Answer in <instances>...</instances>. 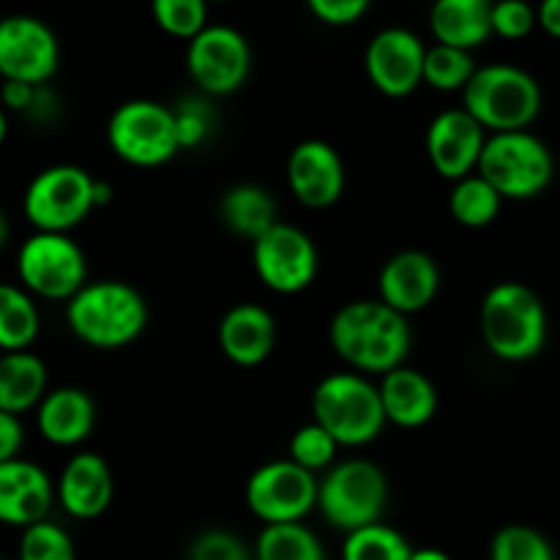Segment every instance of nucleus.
Here are the masks:
<instances>
[{
  "label": "nucleus",
  "mask_w": 560,
  "mask_h": 560,
  "mask_svg": "<svg viewBox=\"0 0 560 560\" xmlns=\"http://www.w3.org/2000/svg\"><path fill=\"white\" fill-rule=\"evenodd\" d=\"M331 348L339 359L366 375H388L410 353L408 317L377 301H350L331 320Z\"/></svg>",
  "instance_id": "obj_1"
},
{
  "label": "nucleus",
  "mask_w": 560,
  "mask_h": 560,
  "mask_svg": "<svg viewBox=\"0 0 560 560\" xmlns=\"http://www.w3.org/2000/svg\"><path fill=\"white\" fill-rule=\"evenodd\" d=\"M66 323L82 345L120 350L140 339L148 326V304L137 288L118 279L88 282L66 301Z\"/></svg>",
  "instance_id": "obj_2"
},
{
  "label": "nucleus",
  "mask_w": 560,
  "mask_h": 560,
  "mask_svg": "<svg viewBox=\"0 0 560 560\" xmlns=\"http://www.w3.org/2000/svg\"><path fill=\"white\" fill-rule=\"evenodd\" d=\"M481 337L495 359L520 364L547 342V310L523 282H498L481 301Z\"/></svg>",
  "instance_id": "obj_3"
},
{
  "label": "nucleus",
  "mask_w": 560,
  "mask_h": 560,
  "mask_svg": "<svg viewBox=\"0 0 560 560\" xmlns=\"http://www.w3.org/2000/svg\"><path fill=\"white\" fill-rule=\"evenodd\" d=\"M463 107L492 135L525 131L541 113V88L520 66H479L463 91Z\"/></svg>",
  "instance_id": "obj_4"
},
{
  "label": "nucleus",
  "mask_w": 560,
  "mask_h": 560,
  "mask_svg": "<svg viewBox=\"0 0 560 560\" xmlns=\"http://www.w3.org/2000/svg\"><path fill=\"white\" fill-rule=\"evenodd\" d=\"M315 421L334 435L339 446L359 448L375 441L388 424L381 388L359 372H337L317 383L312 394Z\"/></svg>",
  "instance_id": "obj_5"
},
{
  "label": "nucleus",
  "mask_w": 560,
  "mask_h": 560,
  "mask_svg": "<svg viewBox=\"0 0 560 560\" xmlns=\"http://www.w3.org/2000/svg\"><path fill=\"white\" fill-rule=\"evenodd\" d=\"M476 173L495 186L503 200H534L550 186L556 162L545 142L525 131L487 137Z\"/></svg>",
  "instance_id": "obj_6"
},
{
  "label": "nucleus",
  "mask_w": 560,
  "mask_h": 560,
  "mask_svg": "<svg viewBox=\"0 0 560 560\" xmlns=\"http://www.w3.org/2000/svg\"><path fill=\"white\" fill-rule=\"evenodd\" d=\"M388 479L370 459H348L328 468L317 490V509L331 528L353 534L383 520Z\"/></svg>",
  "instance_id": "obj_7"
},
{
  "label": "nucleus",
  "mask_w": 560,
  "mask_h": 560,
  "mask_svg": "<svg viewBox=\"0 0 560 560\" xmlns=\"http://www.w3.org/2000/svg\"><path fill=\"white\" fill-rule=\"evenodd\" d=\"M107 142L115 156L131 167H162L180 151L175 113L151 98L124 102L109 115Z\"/></svg>",
  "instance_id": "obj_8"
},
{
  "label": "nucleus",
  "mask_w": 560,
  "mask_h": 560,
  "mask_svg": "<svg viewBox=\"0 0 560 560\" xmlns=\"http://www.w3.org/2000/svg\"><path fill=\"white\" fill-rule=\"evenodd\" d=\"M96 178L77 164H55L27 184L22 211L36 233H69L96 211Z\"/></svg>",
  "instance_id": "obj_9"
},
{
  "label": "nucleus",
  "mask_w": 560,
  "mask_h": 560,
  "mask_svg": "<svg viewBox=\"0 0 560 560\" xmlns=\"http://www.w3.org/2000/svg\"><path fill=\"white\" fill-rule=\"evenodd\" d=\"M16 277L31 295L71 301L88 284V257L69 233H33L20 246Z\"/></svg>",
  "instance_id": "obj_10"
},
{
  "label": "nucleus",
  "mask_w": 560,
  "mask_h": 560,
  "mask_svg": "<svg viewBox=\"0 0 560 560\" xmlns=\"http://www.w3.org/2000/svg\"><path fill=\"white\" fill-rule=\"evenodd\" d=\"M320 481L293 459L260 465L246 481V506L262 525L301 523L317 506Z\"/></svg>",
  "instance_id": "obj_11"
},
{
  "label": "nucleus",
  "mask_w": 560,
  "mask_h": 560,
  "mask_svg": "<svg viewBox=\"0 0 560 560\" xmlns=\"http://www.w3.org/2000/svg\"><path fill=\"white\" fill-rule=\"evenodd\" d=\"M249 42L230 25H208L186 49V71L206 96L235 93L249 77Z\"/></svg>",
  "instance_id": "obj_12"
},
{
  "label": "nucleus",
  "mask_w": 560,
  "mask_h": 560,
  "mask_svg": "<svg viewBox=\"0 0 560 560\" xmlns=\"http://www.w3.org/2000/svg\"><path fill=\"white\" fill-rule=\"evenodd\" d=\"M60 63L58 36L47 22L27 14L0 20V77L3 82L47 85Z\"/></svg>",
  "instance_id": "obj_13"
},
{
  "label": "nucleus",
  "mask_w": 560,
  "mask_h": 560,
  "mask_svg": "<svg viewBox=\"0 0 560 560\" xmlns=\"http://www.w3.org/2000/svg\"><path fill=\"white\" fill-rule=\"evenodd\" d=\"M252 262L268 290L295 295L317 277V249L310 235L295 224L279 222L252 244Z\"/></svg>",
  "instance_id": "obj_14"
},
{
  "label": "nucleus",
  "mask_w": 560,
  "mask_h": 560,
  "mask_svg": "<svg viewBox=\"0 0 560 560\" xmlns=\"http://www.w3.org/2000/svg\"><path fill=\"white\" fill-rule=\"evenodd\" d=\"M427 47L408 27H386L366 44L364 69L372 85L388 98H405L424 82Z\"/></svg>",
  "instance_id": "obj_15"
},
{
  "label": "nucleus",
  "mask_w": 560,
  "mask_h": 560,
  "mask_svg": "<svg viewBox=\"0 0 560 560\" xmlns=\"http://www.w3.org/2000/svg\"><path fill=\"white\" fill-rule=\"evenodd\" d=\"M485 145L487 129L465 107L435 115L427 129V156L435 173L454 184L479 170Z\"/></svg>",
  "instance_id": "obj_16"
},
{
  "label": "nucleus",
  "mask_w": 560,
  "mask_h": 560,
  "mask_svg": "<svg viewBox=\"0 0 560 560\" xmlns=\"http://www.w3.org/2000/svg\"><path fill=\"white\" fill-rule=\"evenodd\" d=\"M345 162L334 145L323 140H304L290 151L288 184L295 200L306 208H331L342 197Z\"/></svg>",
  "instance_id": "obj_17"
},
{
  "label": "nucleus",
  "mask_w": 560,
  "mask_h": 560,
  "mask_svg": "<svg viewBox=\"0 0 560 560\" xmlns=\"http://www.w3.org/2000/svg\"><path fill=\"white\" fill-rule=\"evenodd\" d=\"M381 301L399 315H416L435 301L441 290V268L421 249H405L388 257L377 279Z\"/></svg>",
  "instance_id": "obj_18"
},
{
  "label": "nucleus",
  "mask_w": 560,
  "mask_h": 560,
  "mask_svg": "<svg viewBox=\"0 0 560 560\" xmlns=\"http://www.w3.org/2000/svg\"><path fill=\"white\" fill-rule=\"evenodd\" d=\"M55 487L47 470L38 468L27 459H9L0 465V523L14 528H31V525L47 520L55 501Z\"/></svg>",
  "instance_id": "obj_19"
},
{
  "label": "nucleus",
  "mask_w": 560,
  "mask_h": 560,
  "mask_svg": "<svg viewBox=\"0 0 560 560\" xmlns=\"http://www.w3.org/2000/svg\"><path fill=\"white\" fill-rule=\"evenodd\" d=\"M115 481L107 459L93 452H80L66 463L55 485L63 512L74 520H96L113 503Z\"/></svg>",
  "instance_id": "obj_20"
},
{
  "label": "nucleus",
  "mask_w": 560,
  "mask_h": 560,
  "mask_svg": "<svg viewBox=\"0 0 560 560\" xmlns=\"http://www.w3.org/2000/svg\"><path fill=\"white\" fill-rule=\"evenodd\" d=\"M277 345V323L260 304H235L219 323V348L235 366H257Z\"/></svg>",
  "instance_id": "obj_21"
},
{
  "label": "nucleus",
  "mask_w": 560,
  "mask_h": 560,
  "mask_svg": "<svg viewBox=\"0 0 560 560\" xmlns=\"http://www.w3.org/2000/svg\"><path fill=\"white\" fill-rule=\"evenodd\" d=\"M93 424H96V405L91 394L77 386L52 388L36 408L38 432L52 446H80L93 432Z\"/></svg>",
  "instance_id": "obj_22"
},
{
  "label": "nucleus",
  "mask_w": 560,
  "mask_h": 560,
  "mask_svg": "<svg viewBox=\"0 0 560 560\" xmlns=\"http://www.w3.org/2000/svg\"><path fill=\"white\" fill-rule=\"evenodd\" d=\"M381 402L386 419L402 430H419L438 413V388L424 372L399 366L381 381Z\"/></svg>",
  "instance_id": "obj_23"
},
{
  "label": "nucleus",
  "mask_w": 560,
  "mask_h": 560,
  "mask_svg": "<svg viewBox=\"0 0 560 560\" xmlns=\"http://www.w3.org/2000/svg\"><path fill=\"white\" fill-rule=\"evenodd\" d=\"M492 3L495 0H435L430 9L435 44L474 52L492 36Z\"/></svg>",
  "instance_id": "obj_24"
},
{
  "label": "nucleus",
  "mask_w": 560,
  "mask_h": 560,
  "mask_svg": "<svg viewBox=\"0 0 560 560\" xmlns=\"http://www.w3.org/2000/svg\"><path fill=\"white\" fill-rule=\"evenodd\" d=\"M47 397V366L31 350L0 355V410L22 416Z\"/></svg>",
  "instance_id": "obj_25"
},
{
  "label": "nucleus",
  "mask_w": 560,
  "mask_h": 560,
  "mask_svg": "<svg viewBox=\"0 0 560 560\" xmlns=\"http://www.w3.org/2000/svg\"><path fill=\"white\" fill-rule=\"evenodd\" d=\"M219 213L230 233L252 241V244L279 224L277 200L271 191L255 184H238L224 191Z\"/></svg>",
  "instance_id": "obj_26"
},
{
  "label": "nucleus",
  "mask_w": 560,
  "mask_h": 560,
  "mask_svg": "<svg viewBox=\"0 0 560 560\" xmlns=\"http://www.w3.org/2000/svg\"><path fill=\"white\" fill-rule=\"evenodd\" d=\"M38 331H42V315L33 295L20 284H0V350L3 353L27 350L36 342Z\"/></svg>",
  "instance_id": "obj_27"
},
{
  "label": "nucleus",
  "mask_w": 560,
  "mask_h": 560,
  "mask_svg": "<svg viewBox=\"0 0 560 560\" xmlns=\"http://www.w3.org/2000/svg\"><path fill=\"white\" fill-rule=\"evenodd\" d=\"M257 560H326L320 539L304 523L266 525L255 545Z\"/></svg>",
  "instance_id": "obj_28"
},
{
  "label": "nucleus",
  "mask_w": 560,
  "mask_h": 560,
  "mask_svg": "<svg viewBox=\"0 0 560 560\" xmlns=\"http://www.w3.org/2000/svg\"><path fill=\"white\" fill-rule=\"evenodd\" d=\"M501 206L503 197L479 173L457 180L452 195H448V211L463 228H487L498 219Z\"/></svg>",
  "instance_id": "obj_29"
},
{
  "label": "nucleus",
  "mask_w": 560,
  "mask_h": 560,
  "mask_svg": "<svg viewBox=\"0 0 560 560\" xmlns=\"http://www.w3.org/2000/svg\"><path fill=\"white\" fill-rule=\"evenodd\" d=\"M476 71H479V66H476L474 52H468V49L446 47V44H435V47L427 49L424 82L435 91H465Z\"/></svg>",
  "instance_id": "obj_30"
},
{
  "label": "nucleus",
  "mask_w": 560,
  "mask_h": 560,
  "mask_svg": "<svg viewBox=\"0 0 560 560\" xmlns=\"http://www.w3.org/2000/svg\"><path fill=\"white\" fill-rule=\"evenodd\" d=\"M410 541L383 523L353 530L342 545V560H410Z\"/></svg>",
  "instance_id": "obj_31"
},
{
  "label": "nucleus",
  "mask_w": 560,
  "mask_h": 560,
  "mask_svg": "<svg viewBox=\"0 0 560 560\" xmlns=\"http://www.w3.org/2000/svg\"><path fill=\"white\" fill-rule=\"evenodd\" d=\"M151 14L167 36L191 42L208 27V0H151Z\"/></svg>",
  "instance_id": "obj_32"
},
{
  "label": "nucleus",
  "mask_w": 560,
  "mask_h": 560,
  "mask_svg": "<svg viewBox=\"0 0 560 560\" xmlns=\"http://www.w3.org/2000/svg\"><path fill=\"white\" fill-rule=\"evenodd\" d=\"M490 560H558L550 539L530 525H506L492 536Z\"/></svg>",
  "instance_id": "obj_33"
},
{
  "label": "nucleus",
  "mask_w": 560,
  "mask_h": 560,
  "mask_svg": "<svg viewBox=\"0 0 560 560\" xmlns=\"http://www.w3.org/2000/svg\"><path fill=\"white\" fill-rule=\"evenodd\" d=\"M339 443L334 441V435L328 430H323L317 421L304 424L301 430H295V435L290 438V459L301 468H306L310 474L317 470L334 468V459H337Z\"/></svg>",
  "instance_id": "obj_34"
},
{
  "label": "nucleus",
  "mask_w": 560,
  "mask_h": 560,
  "mask_svg": "<svg viewBox=\"0 0 560 560\" xmlns=\"http://www.w3.org/2000/svg\"><path fill=\"white\" fill-rule=\"evenodd\" d=\"M20 560H77L74 541L60 525L42 520L22 530Z\"/></svg>",
  "instance_id": "obj_35"
},
{
  "label": "nucleus",
  "mask_w": 560,
  "mask_h": 560,
  "mask_svg": "<svg viewBox=\"0 0 560 560\" xmlns=\"http://www.w3.org/2000/svg\"><path fill=\"white\" fill-rule=\"evenodd\" d=\"M175 113V131H178V145L184 148H197L211 137L213 131V115L211 104L206 98H186L178 107H173Z\"/></svg>",
  "instance_id": "obj_36"
},
{
  "label": "nucleus",
  "mask_w": 560,
  "mask_h": 560,
  "mask_svg": "<svg viewBox=\"0 0 560 560\" xmlns=\"http://www.w3.org/2000/svg\"><path fill=\"white\" fill-rule=\"evenodd\" d=\"M536 25H539L536 9L525 0H495L492 3V36L517 42V38L530 36Z\"/></svg>",
  "instance_id": "obj_37"
},
{
  "label": "nucleus",
  "mask_w": 560,
  "mask_h": 560,
  "mask_svg": "<svg viewBox=\"0 0 560 560\" xmlns=\"http://www.w3.org/2000/svg\"><path fill=\"white\" fill-rule=\"evenodd\" d=\"M189 560H252V556L230 530H206L191 541Z\"/></svg>",
  "instance_id": "obj_38"
},
{
  "label": "nucleus",
  "mask_w": 560,
  "mask_h": 560,
  "mask_svg": "<svg viewBox=\"0 0 560 560\" xmlns=\"http://www.w3.org/2000/svg\"><path fill=\"white\" fill-rule=\"evenodd\" d=\"M312 14L334 27H345L359 22L370 11L372 0H306Z\"/></svg>",
  "instance_id": "obj_39"
},
{
  "label": "nucleus",
  "mask_w": 560,
  "mask_h": 560,
  "mask_svg": "<svg viewBox=\"0 0 560 560\" xmlns=\"http://www.w3.org/2000/svg\"><path fill=\"white\" fill-rule=\"evenodd\" d=\"M22 443H25V430H22L20 416H11L0 410V465L20 457Z\"/></svg>",
  "instance_id": "obj_40"
},
{
  "label": "nucleus",
  "mask_w": 560,
  "mask_h": 560,
  "mask_svg": "<svg viewBox=\"0 0 560 560\" xmlns=\"http://www.w3.org/2000/svg\"><path fill=\"white\" fill-rule=\"evenodd\" d=\"M42 85H27V82H3L0 88V107L9 113H31L36 93Z\"/></svg>",
  "instance_id": "obj_41"
},
{
  "label": "nucleus",
  "mask_w": 560,
  "mask_h": 560,
  "mask_svg": "<svg viewBox=\"0 0 560 560\" xmlns=\"http://www.w3.org/2000/svg\"><path fill=\"white\" fill-rule=\"evenodd\" d=\"M536 16H539V27L547 36L560 38V0H541Z\"/></svg>",
  "instance_id": "obj_42"
},
{
  "label": "nucleus",
  "mask_w": 560,
  "mask_h": 560,
  "mask_svg": "<svg viewBox=\"0 0 560 560\" xmlns=\"http://www.w3.org/2000/svg\"><path fill=\"white\" fill-rule=\"evenodd\" d=\"M93 200H96V208H104L109 200H113V186L107 180L96 178V189H93Z\"/></svg>",
  "instance_id": "obj_43"
},
{
  "label": "nucleus",
  "mask_w": 560,
  "mask_h": 560,
  "mask_svg": "<svg viewBox=\"0 0 560 560\" xmlns=\"http://www.w3.org/2000/svg\"><path fill=\"white\" fill-rule=\"evenodd\" d=\"M410 560H452L443 550H435V547H421V550H413Z\"/></svg>",
  "instance_id": "obj_44"
},
{
  "label": "nucleus",
  "mask_w": 560,
  "mask_h": 560,
  "mask_svg": "<svg viewBox=\"0 0 560 560\" xmlns=\"http://www.w3.org/2000/svg\"><path fill=\"white\" fill-rule=\"evenodd\" d=\"M9 233H11V228H9V219H5V213L0 211V249H3V246H5V241H9Z\"/></svg>",
  "instance_id": "obj_45"
},
{
  "label": "nucleus",
  "mask_w": 560,
  "mask_h": 560,
  "mask_svg": "<svg viewBox=\"0 0 560 560\" xmlns=\"http://www.w3.org/2000/svg\"><path fill=\"white\" fill-rule=\"evenodd\" d=\"M5 137H9V118H5V109L0 107V145L5 142Z\"/></svg>",
  "instance_id": "obj_46"
},
{
  "label": "nucleus",
  "mask_w": 560,
  "mask_h": 560,
  "mask_svg": "<svg viewBox=\"0 0 560 560\" xmlns=\"http://www.w3.org/2000/svg\"><path fill=\"white\" fill-rule=\"evenodd\" d=\"M0 560H3V558H0Z\"/></svg>",
  "instance_id": "obj_47"
}]
</instances>
